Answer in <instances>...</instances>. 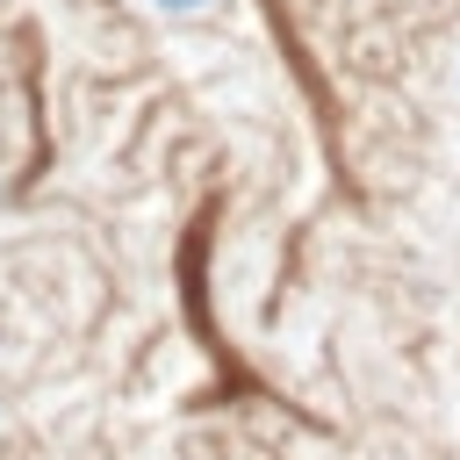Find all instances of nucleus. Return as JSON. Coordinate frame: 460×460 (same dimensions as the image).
Wrapping results in <instances>:
<instances>
[{"instance_id":"f257e3e1","label":"nucleus","mask_w":460,"mask_h":460,"mask_svg":"<svg viewBox=\"0 0 460 460\" xmlns=\"http://www.w3.org/2000/svg\"><path fill=\"white\" fill-rule=\"evenodd\" d=\"M165 14H194V7H208V0H158Z\"/></svg>"}]
</instances>
